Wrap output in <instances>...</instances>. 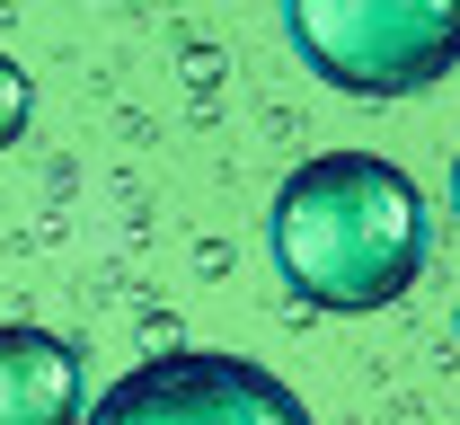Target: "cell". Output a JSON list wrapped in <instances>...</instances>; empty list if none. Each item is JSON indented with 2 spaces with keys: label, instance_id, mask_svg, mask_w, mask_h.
I'll list each match as a JSON object with an SVG mask.
<instances>
[{
  "label": "cell",
  "instance_id": "1",
  "mask_svg": "<svg viewBox=\"0 0 460 425\" xmlns=\"http://www.w3.org/2000/svg\"><path fill=\"white\" fill-rule=\"evenodd\" d=\"M266 240L310 310H390L434 257V213L399 160L319 151L275 186Z\"/></svg>",
  "mask_w": 460,
  "mask_h": 425
},
{
  "label": "cell",
  "instance_id": "2",
  "mask_svg": "<svg viewBox=\"0 0 460 425\" xmlns=\"http://www.w3.org/2000/svg\"><path fill=\"white\" fill-rule=\"evenodd\" d=\"M284 36L337 98H416L460 71V0H284Z\"/></svg>",
  "mask_w": 460,
  "mask_h": 425
},
{
  "label": "cell",
  "instance_id": "3",
  "mask_svg": "<svg viewBox=\"0 0 460 425\" xmlns=\"http://www.w3.org/2000/svg\"><path fill=\"white\" fill-rule=\"evenodd\" d=\"M80 425H310V408L266 364L186 346V355H151L115 390H98V408Z\"/></svg>",
  "mask_w": 460,
  "mask_h": 425
},
{
  "label": "cell",
  "instance_id": "4",
  "mask_svg": "<svg viewBox=\"0 0 460 425\" xmlns=\"http://www.w3.org/2000/svg\"><path fill=\"white\" fill-rule=\"evenodd\" d=\"M80 417H89L80 346L54 328L9 319L0 328V425H80Z\"/></svg>",
  "mask_w": 460,
  "mask_h": 425
},
{
  "label": "cell",
  "instance_id": "5",
  "mask_svg": "<svg viewBox=\"0 0 460 425\" xmlns=\"http://www.w3.org/2000/svg\"><path fill=\"white\" fill-rule=\"evenodd\" d=\"M27 116H36V80H27L18 62L0 54V151H9V142L27 133Z\"/></svg>",
  "mask_w": 460,
  "mask_h": 425
},
{
  "label": "cell",
  "instance_id": "6",
  "mask_svg": "<svg viewBox=\"0 0 460 425\" xmlns=\"http://www.w3.org/2000/svg\"><path fill=\"white\" fill-rule=\"evenodd\" d=\"M452 213H460V160H452Z\"/></svg>",
  "mask_w": 460,
  "mask_h": 425
},
{
  "label": "cell",
  "instance_id": "7",
  "mask_svg": "<svg viewBox=\"0 0 460 425\" xmlns=\"http://www.w3.org/2000/svg\"><path fill=\"white\" fill-rule=\"evenodd\" d=\"M452 337H460V310H452Z\"/></svg>",
  "mask_w": 460,
  "mask_h": 425
}]
</instances>
